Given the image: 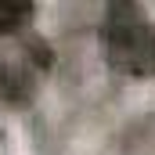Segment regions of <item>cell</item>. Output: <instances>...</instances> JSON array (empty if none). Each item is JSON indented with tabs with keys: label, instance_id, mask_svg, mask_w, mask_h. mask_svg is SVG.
Segmentation results:
<instances>
[{
	"label": "cell",
	"instance_id": "6da1fadb",
	"mask_svg": "<svg viewBox=\"0 0 155 155\" xmlns=\"http://www.w3.org/2000/svg\"><path fill=\"white\" fill-rule=\"evenodd\" d=\"M101 51L108 65L134 79L155 76V25L134 4H112L101 22Z\"/></svg>",
	"mask_w": 155,
	"mask_h": 155
},
{
	"label": "cell",
	"instance_id": "7a4b0ae2",
	"mask_svg": "<svg viewBox=\"0 0 155 155\" xmlns=\"http://www.w3.org/2000/svg\"><path fill=\"white\" fill-rule=\"evenodd\" d=\"M29 18H33V7H29V4H11V0H0V36H4V33L22 29Z\"/></svg>",
	"mask_w": 155,
	"mask_h": 155
}]
</instances>
